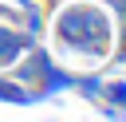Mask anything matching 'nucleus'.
<instances>
[{
  "mask_svg": "<svg viewBox=\"0 0 126 122\" xmlns=\"http://www.w3.org/2000/svg\"><path fill=\"white\" fill-rule=\"evenodd\" d=\"M71 91H79L87 102H98V98H102V79H98L94 71H87V75H75V87H71Z\"/></svg>",
  "mask_w": 126,
  "mask_h": 122,
  "instance_id": "39448f33",
  "label": "nucleus"
},
{
  "mask_svg": "<svg viewBox=\"0 0 126 122\" xmlns=\"http://www.w3.org/2000/svg\"><path fill=\"white\" fill-rule=\"evenodd\" d=\"M98 4H102L106 12H122V8H126V0H98Z\"/></svg>",
  "mask_w": 126,
  "mask_h": 122,
  "instance_id": "0eeeda50",
  "label": "nucleus"
},
{
  "mask_svg": "<svg viewBox=\"0 0 126 122\" xmlns=\"http://www.w3.org/2000/svg\"><path fill=\"white\" fill-rule=\"evenodd\" d=\"M71 87H75V75L51 63V67L43 71V79H39L35 87H28V91H32V106H35V102H47V98H55V94H67Z\"/></svg>",
  "mask_w": 126,
  "mask_h": 122,
  "instance_id": "7ed1b4c3",
  "label": "nucleus"
},
{
  "mask_svg": "<svg viewBox=\"0 0 126 122\" xmlns=\"http://www.w3.org/2000/svg\"><path fill=\"white\" fill-rule=\"evenodd\" d=\"M0 102H12V106H32V91L24 83H16L12 75H0Z\"/></svg>",
  "mask_w": 126,
  "mask_h": 122,
  "instance_id": "20e7f679",
  "label": "nucleus"
},
{
  "mask_svg": "<svg viewBox=\"0 0 126 122\" xmlns=\"http://www.w3.org/2000/svg\"><path fill=\"white\" fill-rule=\"evenodd\" d=\"M98 102H114V106H126V79L102 83V98H98Z\"/></svg>",
  "mask_w": 126,
  "mask_h": 122,
  "instance_id": "423d86ee",
  "label": "nucleus"
},
{
  "mask_svg": "<svg viewBox=\"0 0 126 122\" xmlns=\"http://www.w3.org/2000/svg\"><path fill=\"white\" fill-rule=\"evenodd\" d=\"M51 35L63 55H79L87 63H106L114 51V24L102 4L59 0L51 16Z\"/></svg>",
  "mask_w": 126,
  "mask_h": 122,
  "instance_id": "f257e3e1",
  "label": "nucleus"
},
{
  "mask_svg": "<svg viewBox=\"0 0 126 122\" xmlns=\"http://www.w3.org/2000/svg\"><path fill=\"white\" fill-rule=\"evenodd\" d=\"M35 43V35L32 31H24V28H16V24H4L0 20V71H8L16 59H20V51H28Z\"/></svg>",
  "mask_w": 126,
  "mask_h": 122,
  "instance_id": "f03ea898",
  "label": "nucleus"
}]
</instances>
